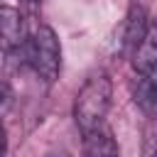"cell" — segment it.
<instances>
[{"label": "cell", "instance_id": "11", "mask_svg": "<svg viewBox=\"0 0 157 157\" xmlns=\"http://www.w3.org/2000/svg\"><path fill=\"white\" fill-rule=\"evenodd\" d=\"M47 157H69L66 152H52V155H47Z\"/></svg>", "mask_w": 157, "mask_h": 157}, {"label": "cell", "instance_id": "1", "mask_svg": "<svg viewBox=\"0 0 157 157\" xmlns=\"http://www.w3.org/2000/svg\"><path fill=\"white\" fill-rule=\"evenodd\" d=\"M110 98H113V83L105 74H93L81 86L78 96L74 101V120H76L81 135L98 128L101 123H105Z\"/></svg>", "mask_w": 157, "mask_h": 157}, {"label": "cell", "instance_id": "3", "mask_svg": "<svg viewBox=\"0 0 157 157\" xmlns=\"http://www.w3.org/2000/svg\"><path fill=\"white\" fill-rule=\"evenodd\" d=\"M25 20L20 10H15L12 5H0V44L7 52H17L25 47Z\"/></svg>", "mask_w": 157, "mask_h": 157}, {"label": "cell", "instance_id": "10", "mask_svg": "<svg viewBox=\"0 0 157 157\" xmlns=\"http://www.w3.org/2000/svg\"><path fill=\"white\" fill-rule=\"evenodd\" d=\"M5 152H7V132L0 123V157H5Z\"/></svg>", "mask_w": 157, "mask_h": 157}, {"label": "cell", "instance_id": "6", "mask_svg": "<svg viewBox=\"0 0 157 157\" xmlns=\"http://www.w3.org/2000/svg\"><path fill=\"white\" fill-rule=\"evenodd\" d=\"M145 29H147L145 7H142V5H132L130 12H128V17H125V22H123V27H120V32H123V34H120V47H123V52H135V47H137V42L142 39Z\"/></svg>", "mask_w": 157, "mask_h": 157}, {"label": "cell", "instance_id": "2", "mask_svg": "<svg viewBox=\"0 0 157 157\" xmlns=\"http://www.w3.org/2000/svg\"><path fill=\"white\" fill-rule=\"evenodd\" d=\"M22 49H25L27 64L34 69V74L39 78H44L47 83L56 81L59 69H61V47H59V39L52 27L39 25L32 32V37H27Z\"/></svg>", "mask_w": 157, "mask_h": 157}, {"label": "cell", "instance_id": "5", "mask_svg": "<svg viewBox=\"0 0 157 157\" xmlns=\"http://www.w3.org/2000/svg\"><path fill=\"white\" fill-rule=\"evenodd\" d=\"M132 69L137 74H147L157 69V20L147 22L145 34L132 52Z\"/></svg>", "mask_w": 157, "mask_h": 157}, {"label": "cell", "instance_id": "7", "mask_svg": "<svg viewBox=\"0 0 157 157\" xmlns=\"http://www.w3.org/2000/svg\"><path fill=\"white\" fill-rule=\"evenodd\" d=\"M135 103L147 115H157V69L140 74L135 86Z\"/></svg>", "mask_w": 157, "mask_h": 157}, {"label": "cell", "instance_id": "9", "mask_svg": "<svg viewBox=\"0 0 157 157\" xmlns=\"http://www.w3.org/2000/svg\"><path fill=\"white\" fill-rule=\"evenodd\" d=\"M10 105H12V93L5 83H0V118L10 110Z\"/></svg>", "mask_w": 157, "mask_h": 157}, {"label": "cell", "instance_id": "8", "mask_svg": "<svg viewBox=\"0 0 157 157\" xmlns=\"http://www.w3.org/2000/svg\"><path fill=\"white\" fill-rule=\"evenodd\" d=\"M140 157H157V132H147L142 142V155Z\"/></svg>", "mask_w": 157, "mask_h": 157}, {"label": "cell", "instance_id": "4", "mask_svg": "<svg viewBox=\"0 0 157 157\" xmlns=\"http://www.w3.org/2000/svg\"><path fill=\"white\" fill-rule=\"evenodd\" d=\"M83 155L86 157H120L113 130L105 123H101L98 128L83 132Z\"/></svg>", "mask_w": 157, "mask_h": 157}]
</instances>
